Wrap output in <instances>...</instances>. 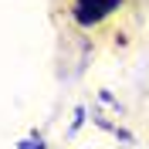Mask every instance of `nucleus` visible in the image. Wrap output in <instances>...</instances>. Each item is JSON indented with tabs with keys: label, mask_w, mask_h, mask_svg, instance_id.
Listing matches in <instances>:
<instances>
[{
	"label": "nucleus",
	"mask_w": 149,
	"mask_h": 149,
	"mask_svg": "<svg viewBox=\"0 0 149 149\" xmlns=\"http://www.w3.org/2000/svg\"><path fill=\"white\" fill-rule=\"evenodd\" d=\"M119 3H122V0H74L71 14H74V20H78V24L92 27V24H98L102 17H109Z\"/></svg>",
	"instance_id": "1"
},
{
	"label": "nucleus",
	"mask_w": 149,
	"mask_h": 149,
	"mask_svg": "<svg viewBox=\"0 0 149 149\" xmlns=\"http://www.w3.org/2000/svg\"><path fill=\"white\" fill-rule=\"evenodd\" d=\"M20 149H44V142H41V136H37V139H27V142H20Z\"/></svg>",
	"instance_id": "2"
}]
</instances>
